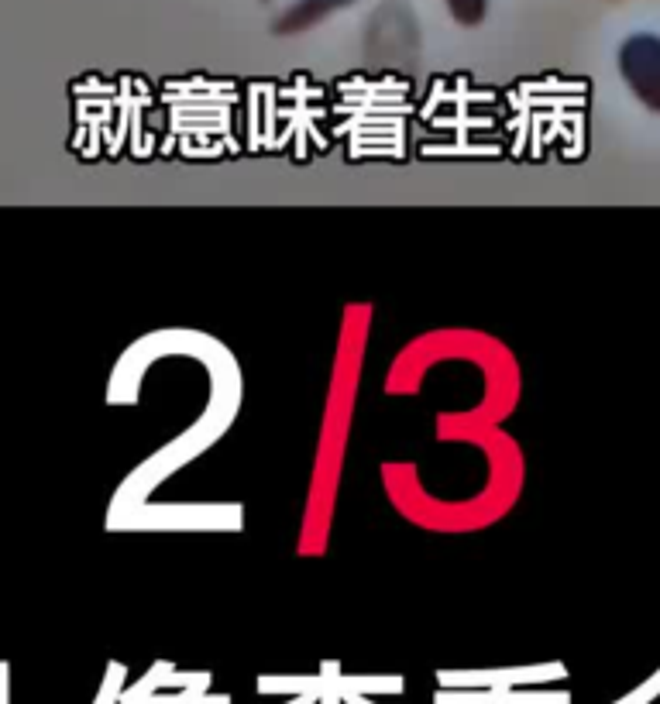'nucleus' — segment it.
Returning <instances> with one entry per match:
<instances>
[{
    "label": "nucleus",
    "instance_id": "f257e3e1",
    "mask_svg": "<svg viewBox=\"0 0 660 704\" xmlns=\"http://www.w3.org/2000/svg\"><path fill=\"white\" fill-rule=\"evenodd\" d=\"M619 69L636 97L650 110H660V38L657 35H633L623 42L619 52Z\"/></svg>",
    "mask_w": 660,
    "mask_h": 704
},
{
    "label": "nucleus",
    "instance_id": "f03ea898",
    "mask_svg": "<svg viewBox=\"0 0 660 704\" xmlns=\"http://www.w3.org/2000/svg\"><path fill=\"white\" fill-rule=\"evenodd\" d=\"M351 4V0H300L296 7H289V14L279 21V31H300V28H310L317 25L320 18L334 14L337 7Z\"/></svg>",
    "mask_w": 660,
    "mask_h": 704
},
{
    "label": "nucleus",
    "instance_id": "7ed1b4c3",
    "mask_svg": "<svg viewBox=\"0 0 660 704\" xmlns=\"http://www.w3.org/2000/svg\"><path fill=\"white\" fill-rule=\"evenodd\" d=\"M341 691H358V694H365V691H372V694H382V691H389V694H399L403 691V680H396V677H389V680H341Z\"/></svg>",
    "mask_w": 660,
    "mask_h": 704
},
{
    "label": "nucleus",
    "instance_id": "20e7f679",
    "mask_svg": "<svg viewBox=\"0 0 660 704\" xmlns=\"http://www.w3.org/2000/svg\"><path fill=\"white\" fill-rule=\"evenodd\" d=\"M447 7H451V14L461 21V25H478V21L485 18L489 0H447Z\"/></svg>",
    "mask_w": 660,
    "mask_h": 704
},
{
    "label": "nucleus",
    "instance_id": "39448f33",
    "mask_svg": "<svg viewBox=\"0 0 660 704\" xmlns=\"http://www.w3.org/2000/svg\"><path fill=\"white\" fill-rule=\"evenodd\" d=\"M324 687V680H262L258 684V691L262 694H272V691H320Z\"/></svg>",
    "mask_w": 660,
    "mask_h": 704
},
{
    "label": "nucleus",
    "instance_id": "423d86ee",
    "mask_svg": "<svg viewBox=\"0 0 660 704\" xmlns=\"http://www.w3.org/2000/svg\"><path fill=\"white\" fill-rule=\"evenodd\" d=\"M657 691H660V674H657L654 680H647V684H643V687H636V691L630 694V698H623L619 704H647Z\"/></svg>",
    "mask_w": 660,
    "mask_h": 704
},
{
    "label": "nucleus",
    "instance_id": "0eeeda50",
    "mask_svg": "<svg viewBox=\"0 0 660 704\" xmlns=\"http://www.w3.org/2000/svg\"><path fill=\"white\" fill-rule=\"evenodd\" d=\"M121 677H124V670L114 663V670H110V677H107L104 691H100V701H97V704H110V701L117 698V687H121Z\"/></svg>",
    "mask_w": 660,
    "mask_h": 704
},
{
    "label": "nucleus",
    "instance_id": "6e6552de",
    "mask_svg": "<svg viewBox=\"0 0 660 704\" xmlns=\"http://www.w3.org/2000/svg\"><path fill=\"white\" fill-rule=\"evenodd\" d=\"M317 698H320V691H303L300 698H296V701H289V704H313Z\"/></svg>",
    "mask_w": 660,
    "mask_h": 704
},
{
    "label": "nucleus",
    "instance_id": "1a4fd4ad",
    "mask_svg": "<svg viewBox=\"0 0 660 704\" xmlns=\"http://www.w3.org/2000/svg\"><path fill=\"white\" fill-rule=\"evenodd\" d=\"M0 704H7V670L0 663Z\"/></svg>",
    "mask_w": 660,
    "mask_h": 704
},
{
    "label": "nucleus",
    "instance_id": "9d476101",
    "mask_svg": "<svg viewBox=\"0 0 660 704\" xmlns=\"http://www.w3.org/2000/svg\"><path fill=\"white\" fill-rule=\"evenodd\" d=\"M344 698H348L351 704H372V701H365V698H361V694H355V691H344Z\"/></svg>",
    "mask_w": 660,
    "mask_h": 704
}]
</instances>
